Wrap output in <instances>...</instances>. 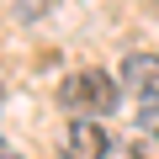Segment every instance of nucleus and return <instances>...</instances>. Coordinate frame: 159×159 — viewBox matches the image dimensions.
<instances>
[{
  "mask_svg": "<svg viewBox=\"0 0 159 159\" xmlns=\"http://www.w3.org/2000/svg\"><path fill=\"white\" fill-rule=\"evenodd\" d=\"M117 80L106 74V69H74L64 85H58V101L74 111V117H106L111 106H117Z\"/></svg>",
  "mask_w": 159,
  "mask_h": 159,
  "instance_id": "f257e3e1",
  "label": "nucleus"
},
{
  "mask_svg": "<svg viewBox=\"0 0 159 159\" xmlns=\"http://www.w3.org/2000/svg\"><path fill=\"white\" fill-rule=\"evenodd\" d=\"M64 148H69V159H101L111 148V138H106V127L96 117H74L69 133H64Z\"/></svg>",
  "mask_w": 159,
  "mask_h": 159,
  "instance_id": "f03ea898",
  "label": "nucleus"
},
{
  "mask_svg": "<svg viewBox=\"0 0 159 159\" xmlns=\"http://www.w3.org/2000/svg\"><path fill=\"white\" fill-rule=\"evenodd\" d=\"M122 80L138 101H159V53H127Z\"/></svg>",
  "mask_w": 159,
  "mask_h": 159,
  "instance_id": "7ed1b4c3",
  "label": "nucleus"
},
{
  "mask_svg": "<svg viewBox=\"0 0 159 159\" xmlns=\"http://www.w3.org/2000/svg\"><path fill=\"white\" fill-rule=\"evenodd\" d=\"M138 122L143 127H159V101H138Z\"/></svg>",
  "mask_w": 159,
  "mask_h": 159,
  "instance_id": "20e7f679",
  "label": "nucleus"
},
{
  "mask_svg": "<svg viewBox=\"0 0 159 159\" xmlns=\"http://www.w3.org/2000/svg\"><path fill=\"white\" fill-rule=\"evenodd\" d=\"M43 11V0H21V16H37Z\"/></svg>",
  "mask_w": 159,
  "mask_h": 159,
  "instance_id": "39448f33",
  "label": "nucleus"
},
{
  "mask_svg": "<svg viewBox=\"0 0 159 159\" xmlns=\"http://www.w3.org/2000/svg\"><path fill=\"white\" fill-rule=\"evenodd\" d=\"M0 159H11V154H0Z\"/></svg>",
  "mask_w": 159,
  "mask_h": 159,
  "instance_id": "423d86ee",
  "label": "nucleus"
}]
</instances>
